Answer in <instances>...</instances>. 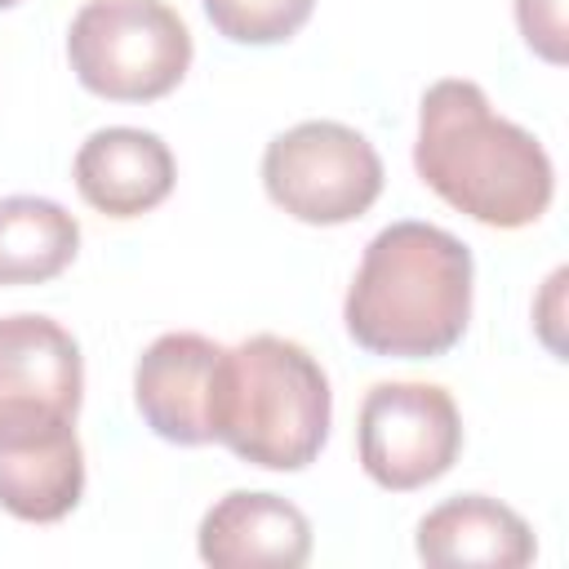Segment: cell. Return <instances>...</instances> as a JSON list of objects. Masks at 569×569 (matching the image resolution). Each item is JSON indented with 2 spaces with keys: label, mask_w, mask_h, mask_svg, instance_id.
<instances>
[{
  "label": "cell",
  "mask_w": 569,
  "mask_h": 569,
  "mask_svg": "<svg viewBox=\"0 0 569 569\" xmlns=\"http://www.w3.org/2000/svg\"><path fill=\"white\" fill-rule=\"evenodd\" d=\"M80 253V222L49 196H0V289L44 284Z\"/></svg>",
  "instance_id": "cell-13"
},
{
  "label": "cell",
  "mask_w": 569,
  "mask_h": 569,
  "mask_svg": "<svg viewBox=\"0 0 569 569\" xmlns=\"http://www.w3.org/2000/svg\"><path fill=\"white\" fill-rule=\"evenodd\" d=\"M196 551L218 569H298L311 560V520L280 493L231 489L204 511Z\"/></svg>",
  "instance_id": "cell-10"
},
{
  "label": "cell",
  "mask_w": 569,
  "mask_h": 569,
  "mask_svg": "<svg viewBox=\"0 0 569 569\" xmlns=\"http://www.w3.org/2000/svg\"><path fill=\"white\" fill-rule=\"evenodd\" d=\"M84 498L76 418L49 405H0V507L27 525H53Z\"/></svg>",
  "instance_id": "cell-7"
},
{
  "label": "cell",
  "mask_w": 569,
  "mask_h": 569,
  "mask_svg": "<svg viewBox=\"0 0 569 569\" xmlns=\"http://www.w3.org/2000/svg\"><path fill=\"white\" fill-rule=\"evenodd\" d=\"M413 169L445 204L498 231L538 222L556 196L547 147L458 76L436 80L418 102Z\"/></svg>",
  "instance_id": "cell-1"
},
{
  "label": "cell",
  "mask_w": 569,
  "mask_h": 569,
  "mask_svg": "<svg viewBox=\"0 0 569 569\" xmlns=\"http://www.w3.org/2000/svg\"><path fill=\"white\" fill-rule=\"evenodd\" d=\"M222 342L173 329L160 333L133 365V405L142 422L169 445H209L213 440V382H218Z\"/></svg>",
  "instance_id": "cell-8"
},
{
  "label": "cell",
  "mask_w": 569,
  "mask_h": 569,
  "mask_svg": "<svg viewBox=\"0 0 569 569\" xmlns=\"http://www.w3.org/2000/svg\"><path fill=\"white\" fill-rule=\"evenodd\" d=\"M76 191L102 218H142L169 200L178 164L160 133L133 124L93 129L71 160Z\"/></svg>",
  "instance_id": "cell-9"
},
{
  "label": "cell",
  "mask_w": 569,
  "mask_h": 569,
  "mask_svg": "<svg viewBox=\"0 0 569 569\" xmlns=\"http://www.w3.org/2000/svg\"><path fill=\"white\" fill-rule=\"evenodd\" d=\"M191 31L164 0H84L67 27L76 80L107 102H156L191 67Z\"/></svg>",
  "instance_id": "cell-4"
},
{
  "label": "cell",
  "mask_w": 569,
  "mask_h": 569,
  "mask_svg": "<svg viewBox=\"0 0 569 569\" xmlns=\"http://www.w3.org/2000/svg\"><path fill=\"white\" fill-rule=\"evenodd\" d=\"M333 391L320 360L280 333L222 347L213 382V440L262 471H302L320 458Z\"/></svg>",
  "instance_id": "cell-3"
},
{
  "label": "cell",
  "mask_w": 569,
  "mask_h": 569,
  "mask_svg": "<svg viewBox=\"0 0 569 569\" xmlns=\"http://www.w3.org/2000/svg\"><path fill=\"white\" fill-rule=\"evenodd\" d=\"M84 356L80 342L49 316L18 311L0 320V405H49L80 413Z\"/></svg>",
  "instance_id": "cell-12"
},
{
  "label": "cell",
  "mask_w": 569,
  "mask_h": 569,
  "mask_svg": "<svg viewBox=\"0 0 569 569\" xmlns=\"http://www.w3.org/2000/svg\"><path fill=\"white\" fill-rule=\"evenodd\" d=\"M200 9L231 44H284L307 27L316 0H200Z\"/></svg>",
  "instance_id": "cell-14"
},
{
  "label": "cell",
  "mask_w": 569,
  "mask_h": 569,
  "mask_svg": "<svg viewBox=\"0 0 569 569\" xmlns=\"http://www.w3.org/2000/svg\"><path fill=\"white\" fill-rule=\"evenodd\" d=\"M471 249L436 222H391L369 244L342 298L356 347L391 360H436L471 325Z\"/></svg>",
  "instance_id": "cell-2"
},
{
  "label": "cell",
  "mask_w": 569,
  "mask_h": 569,
  "mask_svg": "<svg viewBox=\"0 0 569 569\" xmlns=\"http://www.w3.org/2000/svg\"><path fill=\"white\" fill-rule=\"evenodd\" d=\"M13 4H18V0H0V9H13Z\"/></svg>",
  "instance_id": "cell-17"
},
{
  "label": "cell",
  "mask_w": 569,
  "mask_h": 569,
  "mask_svg": "<svg viewBox=\"0 0 569 569\" xmlns=\"http://www.w3.org/2000/svg\"><path fill=\"white\" fill-rule=\"evenodd\" d=\"M382 156L342 120H302L262 151V187L271 204L307 227H342L382 196Z\"/></svg>",
  "instance_id": "cell-5"
},
{
  "label": "cell",
  "mask_w": 569,
  "mask_h": 569,
  "mask_svg": "<svg viewBox=\"0 0 569 569\" xmlns=\"http://www.w3.org/2000/svg\"><path fill=\"white\" fill-rule=\"evenodd\" d=\"M560 284H565V267L551 271L547 289H542V316H547V320H538V329H542V342H547L551 351H560V333H556V325H560Z\"/></svg>",
  "instance_id": "cell-16"
},
{
  "label": "cell",
  "mask_w": 569,
  "mask_h": 569,
  "mask_svg": "<svg viewBox=\"0 0 569 569\" xmlns=\"http://www.w3.org/2000/svg\"><path fill=\"white\" fill-rule=\"evenodd\" d=\"M356 453L373 485L391 493L440 480L462 453V418L436 382H378L360 400Z\"/></svg>",
  "instance_id": "cell-6"
},
{
  "label": "cell",
  "mask_w": 569,
  "mask_h": 569,
  "mask_svg": "<svg viewBox=\"0 0 569 569\" xmlns=\"http://www.w3.org/2000/svg\"><path fill=\"white\" fill-rule=\"evenodd\" d=\"M516 27L525 36V44L560 67L569 58V22H565V0H516Z\"/></svg>",
  "instance_id": "cell-15"
},
{
  "label": "cell",
  "mask_w": 569,
  "mask_h": 569,
  "mask_svg": "<svg viewBox=\"0 0 569 569\" xmlns=\"http://www.w3.org/2000/svg\"><path fill=\"white\" fill-rule=\"evenodd\" d=\"M418 560L436 569H520L538 556L533 529L520 511L489 493H453L418 520Z\"/></svg>",
  "instance_id": "cell-11"
}]
</instances>
